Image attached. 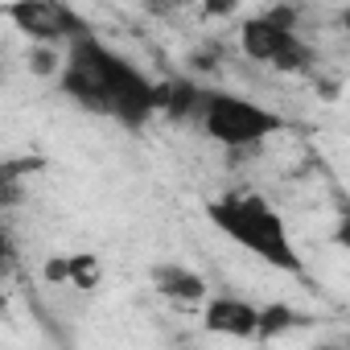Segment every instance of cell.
I'll return each mask as SVG.
<instances>
[{
  "label": "cell",
  "instance_id": "obj_1",
  "mask_svg": "<svg viewBox=\"0 0 350 350\" xmlns=\"http://www.w3.org/2000/svg\"><path fill=\"white\" fill-rule=\"evenodd\" d=\"M62 50L66 54L58 66V87L79 107L95 116H111L128 128H140L144 120L157 116V83L140 66L120 58L107 42L83 29Z\"/></svg>",
  "mask_w": 350,
  "mask_h": 350
},
{
  "label": "cell",
  "instance_id": "obj_2",
  "mask_svg": "<svg viewBox=\"0 0 350 350\" xmlns=\"http://www.w3.org/2000/svg\"><path fill=\"white\" fill-rule=\"evenodd\" d=\"M211 223L231 239L239 243L243 252H252L256 260H264L268 268H280V272H301V256H297V243L280 219V211L264 198V194H252V190H239V194H223L206 206Z\"/></svg>",
  "mask_w": 350,
  "mask_h": 350
},
{
  "label": "cell",
  "instance_id": "obj_3",
  "mask_svg": "<svg viewBox=\"0 0 350 350\" xmlns=\"http://www.w3.org/2000/svg\"><path fill=\"white\" fill-rule=\"evenodd\" d=\"M194 120L223 148H260L284 128V120L272 107H264L256 99H243L235 91H219V87L202 91V103H198Z\"/></svg>",
  "mask_w": 350,
  "mask_h": 350
},
{
  "label": "cell",
  "instance_id": "obj_4",
  "mask_svg": "<svg viewBox=\"0 0 350 350\" xmlns=\"http://www.w3.org/2000/svg\"><path fill=\"white\" fill-rule=\"evenodd\" d=\"M239 46L252 62L280 70V75H305L313 66V46L297 33V9L280 5L239 25Z\"/></svg>",
  "mask_w": 350,
  "mask_h": 350
},
{
  "label": "cell",
  "instance_id": "obj_5",
  "mask_svg": "<svg viewBox=\"0 0 350 350\" xmlns=\"http://www.w3.org/2000/svg\"><path fill=\"white\" fill-rule=\"evenodd\" d=\"M9 21L38 46H66L75 33H83L87 25L75 17L70 5L62 0H13L9 5Z\"/></svg>",
  "mask_w": 350,
  "mask_h": 350
},
{
  "label": "cell",
  "instance_id": "obj_6",
  "mask_svg": "<svg viewBox=\"0 0 350 350\" xmlns=\"http://www.w3.org/2000/svg\"><path fill=\"white\" fill-rule=\"evenodd\" d=\"M202 325L223 338H256L260 305H252L243 297H211L202 309Z\"/></svg>",
  "mask_w": 350,
  "mask_h": 350
},
{
  "label": "cell",
  "instance_id": "obj_7",
  "mask_svg": "<svg viewBox=\"0 0 350 350\" xmlns=\"http://www.w3.org/2000/svg\"><path fill=\"white\" fill-rule=\"evenodd\" d=\"M152 288L178 305H194L206 297V276L186 268V264H157L152 268Z\"/></svg>",
  "mask_w": 350,
  "mask_h": 350
},
{
  "label": "cell",
  "instance_id": "obj_8",
  "mask_svg": "<svg viewBox=\"0 0 350 350\" xmlns=\"http://www.w3.org/2000/svg\"><path fill=\"white\" fill-rule=\"evenodd\" d=\"M202 103V87L194 83H157V111L169 120H194Z\"/></svg>",
  "mask_w": 350,
  "mask_h": 350
},
{
  "label": "cell",
  "instance_id": "obj_9",
  "mask_svg": "<svg viewBox=\"0 0 350 350\" xmlns=\"http://www.w3.org/2000/svg\"><path fill=\"white\" fill-rule=\"evenodd\" d=\"M46 276L58 284H75V288H91L99 280V264L91 256H66V260H50Z\"/></svg>",
  "mask_w": 350,
  "mask_h": 350
},
{
  "label": "cell",
  "instance_id": "obj_10",
  "mask_svg": "<svg viewBox=\"0 0 350 350\" xmlns=\"http://www.w3.org/2000/svg\"><path fill=\"white\" fill-rule=\"evenodd\" d=\"M25 198V169L17 161H0V211H13Z\"/></svg>",
  "mask_w": 350,
  "mask_h": 350
},
{
  "label": "cell",
  "instance_id": "obj_11",
  "mask_svg": "<svg viewBox=\"0 0 350 350\" xmlns=\"http://www.w3.org/2000/svg\"><path fill=\"white\" fill-rule=\"evenodd\" d=\"M297 321H301V313H297V309H288V305H264V309H260L256 338H276V334L293 329Z\"/></svg>",
  "mask_w": 350,
  "mask_h": 350
},
{
  "label": "cell",
  "instance_id": "obj_12",
  "mask_svg": "<svg viewBox=\"0 0 350 350\" xmlns=\"http://www.w3.org/2000/svg\"><path fill=\"white\" fill-rule=\"evenodd\" d=\"M13 260H17V243H13L9 227H0V272H5V268H13Z\"/></svg>",
  "mask_w": 350,
  "mask_h": 350
},
{
  "label": "cell",
  "instance_id": "obj_13",
  "mask_svg": "<svg viewBox=\"0 0 350 350\" xmlns=\"http://www.w3.org/2000/svg\"><path fill=\"white\" fill-rule=\"evenodd\" d=\"M202 5H206V13L227 17V13H235V9H239V0H202Z\"/></svg>",
  "mask_w": 350,
  "mask_h": 350
}]
</instances>
